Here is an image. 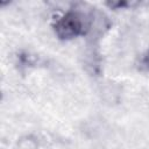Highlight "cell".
Segmentation results:
<instances>
[{
    "instance_id": "cell-1",
    "label": "cell",
    "mask_w": 149,
    "mask_h": 149,
    "mask_svg": "<svg viewBox=\"0 0 149 149\" xmlns=\"http://www.w3.org/2000/svg\"><path fill=\"white\" fill-rule=\"evenodd\" d=\"M52 27L56 36L62 41L86 36L88 29V14H84L79 10H68L55 20Z\"/></svg>"
},
{
    "instance_id": "cell-2",
    "label": "cell",
    "mask_w": 149,
    "mask_h": 149,
    "mask_svg": "<svg viewBox=\"0 0 149 149\" xmlns=\"http://www.w3.org/2000/svg\"><path fill=\"white\" fill-rule=\"evenodd\" d=\"M109 27L111 22L104 13L99 10H92L88 14V29L86 36L90 38V42L94 44L98 41V38L105 35Z\"/></svg>"
},
{
    "instance_id": "cell-3",
    "label": "cell",
    "mask_w": 149,
    "mask_h": 149,
    "mask_svg": "<svg viewBox=\"0 0 149 149\" xmlns=\"http://www.w3.org/2000/svg\"><path fill=\"white\" fill-rule=\"evenodd\" d=\"M142 63H143L144 68H146V69L149 71V50H147V52L144 54L143 59H142Z\"/></svg>"
}]
</instances>
